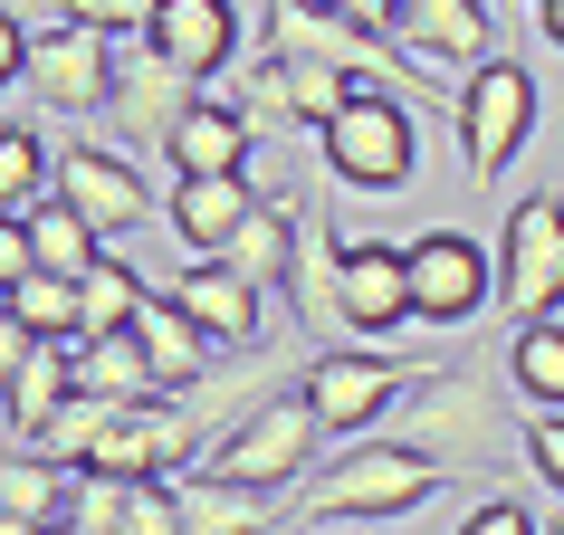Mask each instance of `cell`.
I'll list each match as a JSON object with an SVG mask.
<instances>
[{
	"label": "cell",
	"mask_w": 564,
	"mask_h": 535,
	"mask_svg": "<svg viewBox=\"0 0 564 535\" xmlns=\"http://www.w3.org/2000/svg\"><path fill=\"white\" fill-rule=\"evenodd\" d=\"M392 440H412L421 459H441L449 478H488L517 440V421H507V354H469V363H421L412 383L392 392L383 412Z\"/></svg>",
	"instance_id": "obj_1"
},
{
	"label": "cell",
	"mask_w": 564,
	"mask_h": 535,
	"mask_svg": "<svg viewBox=\"0 0 564 535\" xmlns=\"http://www.w3.org/2000/svg\"><path fill=\"white\" fill-rule=\"evenodd\" d=\"M449 488L441 459H421L412 440H373V430H355V449L345 459H326V469L306 478L297 498H288V526H392V516H412V506H431Z\"/></svg>",
	"instance_id": "obj_2"
},
{
	"label": "cell",
	"mask_w": 564,
	"mask_h": 535,
	"mask_svg": "<svg viewBox=\"0 0 564 535\" xmlns=\"http://www.w3.org/2000/svg\"><path fill=\"white\" fill-rule=\"evenodd\" d=\"M316 163H326L335 192H364V201H383L402 182L421 173V124H412V96L402 87H355L316 124Z\"/></svg>",
	"instance_id": "obj_3"
},
{
	"label": "cell",
	"mask_w": 564,
	"mask_h": 535,
	"mask_svg": "<svg viewBox=\"0 0 564 535\" xmlns=\"http://www.w3.org/2000/svg\"><path fill=\"white\" fill-rule=\"evenodd\" d=\"M316 440H326V421H316V402H306L297 383H278L268 402H249V412L230 421V430H210L202 449H192V469L210 478H249V488H297V469L316 459Z\"/></svg>",
	"instance_id": "obj_4"
},
{
	"label": "cell",
	"mask_w": 564,
	"mask_h": 535,
	"mask_svg": "<svg viewBox=\"0 0 564 535\" xmlns=\"http://www.w3.org/2000/svg\"><path fill=\"white\" fill-rule=\"evenodd\" d=\"M535 116H545V87H535L517 58H478L469 87L449 96V124H459V153H469V182L478 192H498V173L527 153Z\"/></svg>",
	"instance_id": "obj_5"
},
{
	"label": "cell",
	"mask_w": 564,
	"mask_h": 535,
	"mask_svg": "<svg viewBox=\"0 0 564 535\" xmlns=\"http://www.w3.org/2000/svg\"><path fill=\"white\" fill-rule=\"evenodd\" d=\"M421 363L383 354V345H364V335H345V345H306L297 363V392L316 402V421H326V440H355V430H383L392 392L412 383Z\"/></svg>",
	"instance_id": "obj_6"
},
{
	"label": "cell",
	"mask_w": 564,
	"mask_h": 535,
	"mask_svg": "<svg viewBox=\"0 0 564 535\" xmlns=\"http://www.w3.org/2000/svg\"><path fill=\"white\" fill-rule=\"evenodd\" d=\"M402 277H412V326H478L488 306H498V259H488V239L469 230H412L402 239Z\"/></svg>",
	"instance_id": "obj_7"
},
{
	"label": "cell",
	"mask_w": 564,
	"mask_h": 535,
	"mask_svg": "<svg viewBox=\"0 0 564 535\" xmlns=\"http://www.w3.org/2000/svg\"><path fill=\"white\" fill-rule=\"evenodd\" d=\"M498 306L527 326V316H564V201L555 192H527V201L498 220Z\"/></svg>",
	"instance_id": "obj_8"
},
{
	"label": "cell",
	"mask_w": 564,
	"mask_h": 535,
	"mask_svg": "<svg viewBox=\"0 0 564 535\" xmlns=\"http://www.w3.org/2000/svg\"><path fill=\"white\" fill-rule=\"evenodd\" d=\"M268 48L326 58V67H345V77H364V87H421V67L402 58L383 30H355V20L326 10V0H268Z\"/></svg>",
	"instance_id": "obj_9"
},
{
	"label": "cell",
	"mask_w": 564,
	"mask_h": 535,
	"mask_svg": "<svg viewBox=\"0 0 564 535\" xmlns=\"http://www.w3.org/2000/svg\"><path fill=\"white\" fill-rule=\"evenodd\" d=\"M30 96L48 116H106V96H116V39L87 30V20L30 30Z\"/></svg>",
	"instance_id": "obj_10"
},
{
	"label": "cell",
	"mask_w": 564,
	"mask_h": 535,
	"mask_svg": "<svg viewBox=\"0 0 564 535\" xmlns=\"http://www.w3.org/2000/svg\"><path fill=\"white\" fill-rule=\"evenodd\" d=\"M192 96H202V77H182V67L163 58L153 39H124V48H116V96H106L116 144H124V153H163Z\"/></svg>",
	"instance_id": "obj_11"
},
{
	"label": "cell",
	"mask_w": 564,
	"mask_h": 535,
	"mask_svg": "<svg viewBox=\"0 0 564 535\" xmlns=\"http://www.w3.org/2000/svg\"><path fill=\"white\" fill-rule=\"evenodd\" d=\"M48 182H58L67 201L96 220V239H124L134 220L153 210V182H144V163L124 144H96V134H77V144H58L48 153Z\"/></svg>",
	"instance_id": "obj_12"
},
{
	"label": "cell",
	"mask_w": 564,
	"mask_h": 535,
	"mask_svg": "<svg viewBox=\"0 0 564 535\" xmlns=\"http://www.w3.org/2000/svg\"><path fill=\"white\" fill-rule=\"evenodd\" d=\"M355 87H364V77H345V67H326V58H288V48H268V58L239 77V106H249L259 124H306V134H316Z\"/></svg>",
	"instance_id": "obj_13"
},
{
	"label": "cell",
	"mask_w": 564,
	"mask_h": 535,
	"mask_svg": "<svg viewBox=\"0 0 564 535\" xmlns=\"http://www.w3.org/2000/svg\"><path fill=\"white\" fill-rule=\"evenodd\" d=\"M335 249H345V268H335V287H345V335H364V345L402 335V326H412L402 239H345V230H335Z\"/></svg>",
	"instance_id": "obj_14"
},
{
	"label": "cell",
	"mask_w": 564,
	"mask_h": 535,
	"mask_svg": "<svg viewBox=\"0 0 564 535\" xmlns=\"http://www.w3.org/2000/svg\"><path fill=\"white\" fill-rule=\"evenodd\" d=\"M173 297L192 306V316H202V335L220 345V354H239V345L278 335V316H288L278 297H259V287H249L239 268H220V259H192V268L173 277Z\"/></svg>",
	"instance_id": "obj_15"
},
{
	"label": "cell",
	"mask_w": 564,
	"mask_h": 535,
	"mask_svg": "<svg viewBox=\"0 0 564 535\" xmlns=\"http://www.w3.org/2000/svg\"><path fill=\"white\" fill-rule=\"evenodd\" d=\"M392 48H402L421 77L478 67L488 58V0H402V10H392Z\"/></svg>",
	"instance_id": "obj_16"
},
{
	"label": "cell",
	"mask_w": 564,
	"mask_h": 535,
	"mask_svg": "<svg viewBox=\"0 0 564 535\" xmlns=\"http://www.w3.org/2000/svg\"><path fill=\"white\" fill-rule=\"evenodd\" d=\"M144 39L182 67V77H202V87H210V77L239 58V0H153Z\"/></svg>",
	"instance_id": "obj_17"
},
{
	"label": "cell",
	"mask_w": 564,
	"mask_h": 535,
	"mask_svg": "<svg viewBox=\"0 0 564 535\" xmlns=\"http://www.w3.org/2000/svg\"><path fill=\"white\" fill-rule=\"evenodd\" d=\"M249 210H259V182L249 173H173V192H163V220H173V239L192 259H220V239Z\"/></svg>",
	"instance_id": "obj_18"
},
{
	"label": "cell",
	"mask_w": 564,
	"mask_h": 535,
	"mask_svg": "<svg viewBox=\"0 0 564 535\" xmlns=\"http://www.w3.org/2000/svg\"><path fill=\"white\" fill-rule=\"evenodd\" d=\"M249 144H259V116L239 106V96H192L173 124V144H163V163L173 173H249Z\"/></svg>",
	"instance_id": "obj_19"
},
{
	"label": "cell",
	"mask_w": 564,
	"mask_h": 535,
	"mask_svg": "<svg viewBox=\"0 0 564 535\" xmlns=\"http://www.w3.org/2000/svg\"><path fill=\"white\" fill-rule=\"evenodd\" d=\"M134 345H144V363H153V392H192L210 373V354H220V345L202 335V316H192L173 287H163V297L144 287V306H134Z\"/></svg>",
	"instance_id": "obj_20"
},
{
	"label": "cell",
	"mask_w": 564,
	"mask_h": 535,
	"mask_svg": "<svg viewBox=\"0 0 564 535\" xmlns=\"http://www.w3.org/2000/svg\"><path fill=\"white\" fill-rule=\"evenodd\" d=\"M182 526L192 535H259V526H288V498L278 488H249V478H210L182 459Z\"/></svg>",
	"instance_id": "obj_21"
},
{
	"label": "cell",
	"mask_w": 564,
	"mask_h": 535,
	"mask_svg": "<svg viewBox=\"0 0 564 535\" xmlns=\"http://www.w3.org/2000/svg\"><path fill=\"white\" fill-rule=\"evenodd\" d=\"M220 268H239L259 297L288 306V268H297V201H278V192H259V210L239 220L230 239H220Z\"/></svg>",
	"instance_id": "obj_22"
},
{
	"label": "cell",
	"mask_w": 564,
	"mask_h": 535,
	"mask_svg": "<svg viewBox=\"0 0 564 535\" xmlns=\"http://www.w3.org/2000/svg\"><path fill=\"white\" fill-rule=\"evenodd\" d=\"M67 459L58 449H10L0 459V535H30V526H58V506H67Z\"/></svg>",
	"instance_id": "obj_23"
},
{
	"label": "cell",
	"mask_w": 564,
	"mask_h": 535,
	"mask_svg": "<svg viewBox=\"0 0 564 535\" xmlns=\"http://www.w3.org/2000/svg\"><path fill=\"white\" fill-rule=\"evenodd\" d=\"M67 392H77V354H67V335H39L30 354H20V373L0 383V402H10V430H20V440H39V421L58 412Z\"/></svg>",
	"instance_id": "obj_24"
},
{
	"label": "cell",
	"mask_w": 564,
	"mask_h": 535,
	"mask_svg": "<svg viewBox=\"0 0 564 535\" xmlns=\"http://www.w3.org/2000/svg\"><path fill=\"white\" fill-rule=\"evenodd\" d=\"M134 306H144V277H134V259H124V239H106V249L77 268V335L134 326Z\"/></svg>",
	"instance_id": "obj_25"
},
{
	"label": "cell",
	"mask_w": 564,
	"mask_h": 535,
	"mask_svg": "<svg viewBox=\"0 0 564 535\" xmlns=\"http://www.w3.org/2000/svg\"><path fill=\"white\" fill-rule=\"evenodd\" d=\"M507 383L535 412H564V316H527L507 335Z\"/></svg>",
	"instance_id": "obj_26"
},
{
	"label": "cell",
	"mask_w": 564,
	"mask_h": 535,
	"mask_svg": "<svg viewBox=\"0 0 564 535\" xmlns=\"http://www.w3.org/2000/svg\"><path fill=\"white\" fill-rule=\"evenodd\" d=\"M20 220H30V249H39V268H58V277H77V268L96 259V249H106V239H96V220L77 201H67L58 182H48V192H39L30 210H20Z\"/></svg>",
	"instance_id": "obj_27"
},
{
	"label": "cell",
	"mask_w": 564,
	"mask_h": 535,
	"mask_svg": "<svg viewBox=\"0 0 564 535\" xmlns=\"http://www.w3.org/2000/svg\"><path fill=\"white\" fill-rule=\"evenodd\" d=\"M67 354H77V383H87V392H116V402H144V392H153V363H144V345H134V326L77 335Z\"/></svg>",
	"instance_id": "obj_28"
},
{
	"label": "cell",
	"mask_w": 564,
	"mask_h": 535,
	"mask_svg": "<svg viewBox=\"0 0 564 535\" xmlns=\"http://www.w3.org/2000/svg\"><path fill=\"white\" fill-rule=\"evenodd\" d=\"M0 297L20 306V326H30V335H67V345H77V277H58V268H30V277H10Z\"/></svg>",
	"instance_id": "obj_29"
},
{
	"label": "cell",
	"mask_w": 564,
	"mask_h": 535,
	"mask_svg": "<svg viewBox=\"0 0 564 535\" xmlns=\"http://www.w3.org/2000/svg\"><path fill=\"white\" fill-rule=\"evenodd\" d=\"M106 421H116V392H87V383H77V392L58 402V412L39 421V449H58L67 469H77V459L96 449V430H106Z\"/></svg>",
	"instance_id": "obj_30"
},
{
	"label": "cell",
	"mask_w": 564,
	"mask_h": 535,
	"mask_svg": "<svg viewBox=\"0 0 564 535\" xmlns=\"http://www.w3.org/2000/svg\"><path fill=\"white\" fill-rule=\"evenodd\" d=\"M48 192V134L39 124H0V210H30Z\"/></svg>",
	"instance_id": "obj_31"
},
{
	"label": "cell",
	"mask_w": 564,
	"mask_h": 535,
	"mask_svg": "<svg viewBox=\"0 0 564 535\" xmlns=\"http://www.w3.org/2000/svg\"><path fill=\"white\" fill-rule=\"evenodd\" d=\"M449 526H459V535H535L545 516H535L527 498H469L459 516H449Z\"/></svg>",
	"instance_id": "obj_32"
},
{
	"label": "cell",
	"mask_w": 564,
	"mask_h": 535,
	"mask_svg": "<svg viewBox=\"0 0 564 535\" xmlns=\"http://www.w3.org/2000/svg\"><path fill=\"white\" fill-rule=\"evenodd\" d=\"M58 20H87V30H106V39H144L153 0H58Z\"/></svg>",
	"instance_id": "obj_33"
},
{
	"label": "cell",
	"mask_w": 564,
	"mask_h": 535,
	"mask_svg": "<svg viewBox=\"0 0 564 535\" xmlns=\"http://www.w3.org/2000/svg\"><path fill=\"white\" fill-rule=\"evenodd\" d=\"M517 449H527V469H535V478H545V488L564 498V412H535L527 430H517Z\"/></svg>",
	"instance_id": "obj_34"
},
{
	"label": "cell",
	"mask_w": 564,
	"mask_h": 535,
	"mask_svg": "<svg viewBox=\"0 0 564 535\" xmlns=\"http://www.w3.org/2000/svg\"><path fill=\"white\" fill-rule=\"evenodd\" d=\"M10 87H30V20L0 0V96H10Z\"/></svg>",
	"instance_id": "obj_35"
},
{
	"label": "cell",
	"mask_w": 564,
	"mask_h": 535,
	"mask_svg": "<svg viewBox=\"0 0 564 535\" xmlns=\"http://www.w3.org/2000/svg\"><path fill=\"white\" fill-rule=\"evenodd\" d=\"M30 268H39L30 220H20V210H0V287H10V277H30Z\"/></svg>",
	"instance_id": "obj_36"
},
{
	"label": "cell",
	"mask_w": 564,
	"mask_h": 535,
	"mask_svg": "<svg viewBox=\"0 0 564 535\" xmlns=\"http://www.w3.org/2000/svg\"><path fill=\"white\" fill-rule=\"evenodd\" d=\"M30 345H39V335L20 326V306L0 297V383H10V373H20V354H30Z\"/></svg>",
	"instance_id": "obj_37"
},
{
	"label": "cell",
	"mask_w": 564,
	"mask_h": 535,
	"mask_svg": "<svg viewBox=\"0 0 564 535\" xmlns=\"http://www.w3.org/2000/svg\"><path fill=\"white\" fill-rule=\"evenodd\" d=\"M326 10H345L355 30H383L392 39V10H402V0H326Z\"/></svg>",
	"instance_id": "obj_38"
},
{
	"label": "cell",
	"mask_w": 564,
	"mask_h": 535,
	"mask_svg": "<svg viewBox=\"0 0 564 535\" xmlns=\"http://www.w3.org/2000/svg\"><path fill=\"white\" fill-rule=\"evenodd\" d=\"M535 20H545V39L564 48V0H535Z\"/></svg>",
	"instance_id": "obj_39"
},
{
	"label": "cell",
	"mask_w": 564,
	"mask_h": 535,
	"mask_svg": "<svg viewBox=\"0 0 564 535\" xmlns=\"http://www.w3.org/2000/svg\"><path fill=\"white\" fill-rule=\"evenodd\" d=\"M545 144H555V163H564V87H555V124H545Z\"/></svg>",
	"instance_id": "obj_40"
},
{
	"label": "cell",
	"mask_w": 564,
	"mask_h": 535,
	"mask_svg": "<svg viewBox=\"0 0 564 535\" xmlns=\"http://www.w3.org/2000/svg\"><path fill=\"white\" fill-rule=\"evenodd\" d=\"M0 430H10V402H0Z\"/></svg>",
	"instance_id": "obj_41"
}]
</instances>
